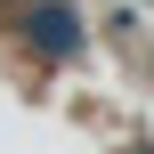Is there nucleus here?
Returning <instances> with one entry per match:
<instances>
[{"label":"nucleus","mask_w":154,"mask_h":154,"mask_svg":"<svg viewBox=\"0 0 154 154\" xmlns=\"http://www.w3.org/2000/svg\"><path fill=\"white\" fill-rule=\"evenodd\" d=\"M32 41H41L49 57H73V49H81V32H73V8H65V0L32 8Z\"/></svg>","instance_id":"1"}]
</instances>
